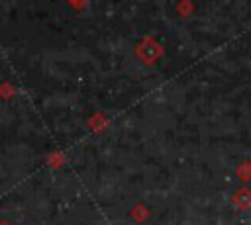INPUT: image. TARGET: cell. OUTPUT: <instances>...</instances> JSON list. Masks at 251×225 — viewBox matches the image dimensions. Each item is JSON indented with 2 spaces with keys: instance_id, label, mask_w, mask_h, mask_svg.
Masks as SVG:
<instances>
[{
  "instance_id": "6da1fadb",
  "label": "cell",
  "mask_w": 251,
  "mask_h": 225,
  "mask_svg": "<svg viewBox=\"0 0 251 225\" xmlns=\"http://www.w3.org/2000/svg\"><path fill=\"white\" fill-rule=\"evenodd\" d=\"M2 225H8V223H2Z\"/></svg>"
}]
</instances>
